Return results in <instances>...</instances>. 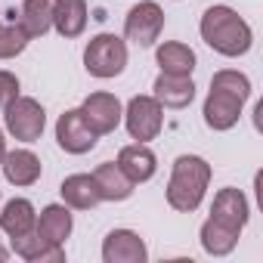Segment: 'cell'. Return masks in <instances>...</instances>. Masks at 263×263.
<instances>
[{
    "label": "cell",
    "mask_w": 263,
    "mask_h": 263,
    "mask_svg": "<svg viewBox=\"0 0 263 263\" xmlns=\"http://www.w3.org/2000/svg\"><path fill=\"white\" fill-rule=\"evenodd\" d=\"M251 96V81L241 71L223 68L211 78V93L204 99V124L211 130H232Z\"/></svg>",
    "instance_id": "cell-1"
},
{
    "label": "cell",
    "mask_w": 263,
    "mask_h": 263,
    "mask_svg": "<svg viewBox=\"0 0 263 263\" xmlns=\"http://www.w3.org/2000/svg\"><path fill=\"white\" fill-rule=\"evenodd\" d=\"M201 37L211 50H217L220 56H245L254 44V34H251V25L232 10V7H211L204 10L201 16Z\"/></svg>",
    "instance_id": "cell-2"
},
{
    "label": "cell",
    "mask_w": 263,
    "mask_h": 263,
    "mask_svg": "<svg viewBox=\"0 0 263 263\" xmlns=\"http://www.w3.org/2000/svg\"><path fill=\"white\" fill-rule=\"evenodd\" d=\"M211 183V164L198 155H180L174 161L171 171V183H167V204L180 214H192Z\"/></svg>",
    "instance_id": "cell-3"
},
{
    "label": "cell",
    "mask_w": 263,
    "mask_h": 263,
    "mask_svg": "<svg viewBox=\"0 0 263 263\" xmlns=\"http://www.w3.org/2000/svg\"><path fill=\"white\" fill-rule=\"evenodd\" d=\"M4 121H7V130L22 140V143H37L44 127H47V111L37 99L31 96H16L4 105Z\"/></svg>",
    "instance_id": "cell-4"
},
{
    "label": "cell",
    "mask_w": 263,
    "mask_h": 263,
    "mask_svg": "<svg viewBox=\"0 0 263 263\" xmlns=\"http://www.w3.org/2000/svg\"><path fill=\"white\" fill-rule=\"evenodd\" d=\"M84 65L93 78H115L127 65V44L118 34H96L84 50Z\"/></svg>",
    "instance_id": "cell-5"
},
{
    "label": "cell",
    "mask_w": 263,
    "mask_h": 263,
    "mask_svg": "<svg viewBox=\"0 0 263 263\" xmlns=\"http://www.w3.org/2000/svg\"><path fill=\"white\" fill-rule=\"evenodd\" d=\"M124 124H127V134L140 140V143H149L161 134V124H164V108L155 96H134L127 102V111L121 115Z\"/></svg>",
    "instance_id": "cell-6"
},
{
    "label": "cell",
    "mask_w": 263,
    "mask_h": 263,
    "mask_svg": "<svg viewBox=\"0 0 263 263\" xmlns=\"http://www.w3.org/2000/svg\"><path fill=\"white\" fill-rule=\"evenodd\" d=\"M164 28V13L155 0H143L124 19V37L134 41L137 47H152Z\"/></svg>",
    "instance_id": "cell-7"
},
{
    "label": "cell",
    "mask_w": 263,
    "mask_h": 263,
    "mask_svg": "<svg viewBox=\"0 0 263 263\" xmlns=\"http://www.w3.org/2000/svg\"><path fill=\"white\" fill-rule=\"evenodd\" d=\"M96 130L87 124L81 108H68L59 121H56V143L68 152V155H84L96 146Z\"/></svg>",
    "instance_id": "cell-8"
},
{
    "label": "cell",
    "mask_w": 263,
    "mask_h": 263,
    "mask_svg": "<svg viewBox=\"0 0 263 263\" xmlns=\"http://www.w3.org/2000/svg\"><path fill=\"white\" fill-rule=\"evenodd\" d=\"M102 260L105 263H146L149 251H146V241L137 232L115 229L102 241Z\"/></svg>",
    "instance_id": "cell-9"
},
{
    "label": "cell",
    "mask_w": 263,
    "mask_h": 263,
    "mask_svg": "<svg viewBox=\"0 0 263 263\" xmlns=\"http://www.w3.org/2000/svg\"><path fill=\"white\" fill-rule=\"evenodd\" d=\"M81 111H84V118H87V124L96 130V134L102 137V134H111V130L121 124V102H118V96H111V93H105V90H99V93H90L87 99H84V105H81Z\"/></svg>",
    "instance_id": "cell-10"
},
{
    "label": "cell",
    "mask_w": 263,
    "mask_h": 263,
    "mask_svg": "<svg viewBox=\"0 0 263 263\" xmlns=\"http://www.w3.org/2000/svg\"><path fill=\"white\" fill-rule=\"evenodd\" d=\"M248 214H251V208H248V198H245L238 189L226 186V189H220V192L214 195L211 217H214L217 223H223V226H229V229L241 232V229H245V223H248Z\"/></svg>",
    "instance_id": "cell-11"
},
{
    "label": "cell",
    "mask_w": 263,
    "mask_h": 263,
    "mask_svg": "<svg viewBox=\"0 0 263 263\" xmlns=\"http://www.w3.org/2000/svg\"><path fill=\"white\" fill-rule=\"evenodd\" d=\"M118 167L134 180V183H146L155 177V167H158V158L155 152L146 146V143H134V146H124L118 152Z\"/></svg>",
    "instance_id": "cell-12"
},
{
    "label": "cell",
    "mask_w": 263,
    "mask_h": 263,
    "mask_svg": "<svg viewBox=\"0 0 263 263\" xmlns=\"http://www.w3.org/2000/svg\"><path fill=\"white\" fill-rule=\"evenodd\" d=\"M13 251H16L22 260H28V263H62V260H65L62 245L47 241L44 235H37V229H31V232H25V235H16V238H13Z\"/></svg>",
    "instance_id": "cell-13"
},
{
    "label": "cell",
    "mask_w": 263,
    "mask_h": 263,
    "mask_svg": "<svg viewBox=\"0 0 263 263\" xmlns=\"http://www.w3.org/2000/svg\"><path fill=\"white\" fill-rule=\"evenodd\" d=\"M155 99L167 108H186L195 99V84L189 74H158L155 81Z\"/></svg>",
    "instance_id": "cell-14"
},
{
    "label": "cell",
    "mask_w": 263,
    "mask_h": 263,
    "mask_svg": "<svg viewBox=\"0 0 263 263\" xmlns=\"http://www.w3.org/2000/svg\"><path fill=\"white\" fill-rule=\"evenodd\" d=\"M93 180H96V189H99V198L102 201H124V198H130L134 195V180H130L118 164H99L96 171H93Z\"/></svg>",
    "instance_id": "cell-15"
},
{
    "label": "cell",
    "mask_w": 263,
    "mask_h": 263,
    "mask_svg": "<svg viewBox=\"0 0 263 263\" xmlns=\"http://www.w3.org/2000/svg\"><path fill=\"white\" fill-rule=\"evenodd\" d=\"M0 167H4L7 183H13V186H31L41 180V158L28 149H16V152L4 155Z\"/></svg>",
    "instance_id": "cell-16"
},
{
    "label": "cell",
    "mask_w": 263,
    "mask_h": 263,
    "mask_svg": "<svg viewBox=\"0 0 263 263\" xmlns=\"http://www.w3.org/2000/svg\"><path fill=\"white\" fill-rule=\"evenodd\" d=\"M53 28L62 37H81L87 28V0H53Z\"/></svg>",
    "instance_id": "cell-17"
},
{
    "label": "cell",
    "mask_w": 263,
    "mask_h": 263,
    "mask_svg": "<svg viewBox=\"0 0 263 263\" xmlns=\"http://www.w3.org/2000/svg\"><path fill=\"white\" fill-rule=\"evenodd\" d=\"M59 192H62L65 204L78 208V211H90V208H96L102 201L93 174H71V177H65L62 186H59Z\"/></svg>",
    "instance_id": "cell-18"
},
{
    "label": "cell",
    "mask_w": 263,
    "mask_h": 263,
    "mask_svg": "<svg viewBox=\"0 0 263 263\" xmlns=\"http://www.w3.org/2000/svg\"><path fill=\"white\" fill-rule=\"evenodd\" d=\"M71 226H74V220H71V211H68L65 204H47V208L41 211L37 223H34L37 235H44V238L53 241V245H62V241L71 235Z\"/></svg>",
    "instance_id": "cell-19"
},
{
    "label": "cell",
    "mask_w": 263,
    "mask_h": 263,
    "mask_svg": "<svg viewBox=\"0 0 263 263\" xmlns=\"http://www.w3.org/2000/svg\"><path fill=\"white\" fill-rule=\"evenodd\" d=\"M34 223H37V214H34V204H31L28 198H13V201H7L4 214H0V229H4L10 238L31 232Z\"/></svg>",
    "instance_id": "cell-20"
},
{
    "label": "cell",
    "mask_w": 263,
    "mask_h": 263,
    "mask_svg": "<svg viewBox=\"0 0 263 263\" xmlns=\"http://www.w3.org/2000/svg\"><path fill=\"white\" fill-rule=\"evenodd\" d=\"M19 28L28 37H44L53 28V4L50 0H25L19 13Z\"/></svg>",
    "instance_id": "cell-21"
},
{
    "label": "cell",
    "mask_w": 263,
    "mask_h": 263,
    "mask_svg": "<svg viewBox=\"0 0 263 263\" xmlns=\"http://www.w3.org/2000/svg\"><path fill=\"white\" fill-rule=\"evenodd\" d=\"M155 59H158V65H161L164 74H189L192 78V71H195V53L186 44H180V41L161 44L158 53H155Z\"/></svg>",
    "instance_id": "cell-22"
},
{
    "label": "cell",
    "mask_w": 263,
    "mask_h": 263,
    "mask_svg": "<svg viewBox=\"0 0 263 263\" xmlns=\"http://www.w3.org/2000/svg\"><path fill=\"white\" fill-rule=\"evenodd\" d=\"M238 235H241V232H235V229L217 223L214 217H208L204 226H201V248H204L208 254H214V257H226V254L235 251Z\"/></svg>",
    "instance_id": "cell-23"
},
{
    "label": "cell",
    "mask_w": 263,
    "mask_h": 263,
    "mask_svg": "<svg viewBox=\"0 0 263 263\" xmlns=\"http://www.w3.org/2000/svg\"><path fill=\"white\" fill-rule=\"evenodd\" d=\"M16 96H19V78L13 71L0 68V108H4L10 99H16Z\"/></svg>",
    "instance_id": "cell-24"
},
{
    "label": "cell",
    "mask_w": 263,
    "mask_h": 263,
    "mask_svg": "<svg viewBox=\"0 0 263 263\" xmlns=\"http://www.w3.org/2000/svg\"><path fill=\"white\" fill-rule=\"evenodd\" d=\"M4 155H7V140H4V130H0V161H4Z\"/></svg>",
    "instance_id": "cell-25"
},
{
    "label": "cell",
    "mask_w": 263,
    "mask_h": 263,
    "mask_svg": "<svg viewBox=\"0 0 263 263\" xmlns=\"http://www.w3.org/2000/svg\"><path fill=\"white\" fill-rule=\"evenodd\" d=\"M7 257H10V254H7V251H4V248H0V263H4V260H7Z\"/></svg>",
    "instance_id": "cell-26"
}]
</instances>
